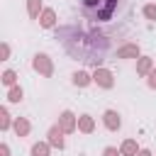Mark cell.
<instances>
[{
    "instance_id": "1",
    "label": "cell",
    "mask_w": 156,
    "mask_h": 156,
    "mask_svg": "<svg viewBox=\"0 0 156 156\" xmlns=\"http://www.w3.org/2000/svg\"><path fill=\"white\" fill-rule=\"evenodd\" d=\"M117 10V0H83V15L88 20L105 22Z\"/></svg>"
},
{
    "instance_id": "17",
    "label": "cell",
    "mask_w": 156,
    "mask_h": 156,
    "mask_svg": "<svg viewBox=\"0 0 156 156\" xmlns=\"http://www.w3.org/2000/svg\"><path fill=\"white\" fill-rule=\"evenodd\" d=\"M20 98H22V90H17V88H15V90L10 93V100H12V102H17Z\"/></svg>"
},
{
    "instance_id": "3",
    "label": "cell",
    "mask_w": 156,
    "mask_h": 156,
    "mask_svg": "<svg viewBox=\"0 0 156 156\" xmlns=\"http://www.w3.org/2000/svg\"><path fill=\"white\" fill-rule=\"evenodd\" d=\"M105 124H107L110 129H117V127H119V117H117V112L107 110V112H105Z\"/></svg>"
},
{
    "instance_id": "14",
    "label": "cell",
    "mask_w": 156,
    "mask_h": 156,
    "mask_svg": "<svg viewBox=\"0 0 156 156\" xmlns=\"http://www.w3.org/2000/svg\"><path fill=\"white\" fill-rule=\"evenodd\" d=\"M134 149H136V146H134V141H124V146H122V151H124V154H134Z\"/></svg>"
},
{
    "instance_id": "15",
    "label": "cell",
    "mask_w": 156,
    "mask_h": 156,
    "mask_svg": "<svg viewBox=\"0 0 156 156\" xmlns=\"http://www.w3.org/2000/svg\"><path fill=\"white\" fill-rule=\"evenodd\" d=\"M32 154H34V156H46V146H39V144H37V146L32 149Z\"/></svg>"
},
{
    "instance_id": "6",
    "label": "cell",
    "mask_w": 156,
    "mask_h": 156,
    "mask_svg": "<svg viewBox=\"0 0 156 156\" xmlns=\"http://www.w3.org/2000/svg\"><path fill=\"white\" fill-rule=\"evenodd\" d=\"M49 136H51V144H54V146H58V149L63 146V139H61V132H58V129H51Z\"/></svg>"
},
{
    "instance_id": "9",
    "label": "cell",
    "mask_w": 156,
    "mask_h": 156,
    "mask_svg": "<svg viewBox=\"0 0 156 156\" xmlns=\"http://www.w3.org/2000/svg\"><path fill=\"white\" fill-rule=\"evenodd\" d=\"M80 129L90 132V129H93V119H90V117H83V119H80Z\"/></svg>"
},
{
    "instance_id": "20",
    "label": "cell",
    "mask_w": 156,
    "mask_h": 156,
    "mask_svg": "<svg viewBox=\"0 0 156 156\" xmlns=\"http://www.w3.org/2000/svg\"><path fill=\"white\" fill-rule=\"evenodd\" d=\"M105 156H117V151L115 149H105Z\"/></svg>"
},
{
    "instance_id": "4",
    "label": "cell",
    "mask_w": 156,
    "mask_h": 156,
    "mask_svg": "<svg viewBox=\"0 0 156 156\" xmlns=\"http://www.w3.org/2000/svg\"><path fill=\"white\" fill-rule=\"evenodd\" d=\"M34 66H37V68H41L44 73H51V66H49V61H46V56H44V54H41V56H37Z\"/></svg>"
},
{
    "instance_id": "16",
    "label": "cell",
    "mask_w": 156,
    "mask_h": 156,
    "mask_svg": "<svg viewBox=\"0 0 156 156\" xmlns=\"http://www.w3.org/2000/svg\"><path fill=\"white\" fill-rule=\"evenodd\" d=\"M2 80H5L7 85H12V83H15V73H12V71H7V73L2 76Z\"/></svg>"
},
{
    "instance_id": "21",
    "label": "cell",
    "mask_w": 156,
    "mask_h": 156,
    "mask_svg": "<svg viewBox=\"0 0 156 156\" xmlns=\"http://www.w3.org/2000/svg\"><path fill=\"white\" fill-rule=\"evenodd\" d=\"M139 156H149V154H146V151H141V154H139Z\"/></svg>"
},
{
    "instance_id": "8",
    "label": "cell",
    "mask_w": 156,
    "mask_h": 156,
    "mask_svg": "<svg viewBox=\"0 0 156 156\" xmlns=\"http://www.w3.org/2000/svg\"><path fill=\"white\" fill-rule=\"evenodd\" d=\"M73 80H76V85H85V83H88V76H85V73H76Z\"/></svg>"
},
{
    "instance_id": "5",
    "label": "cell",
    "mask_w": 156,
    "mask_h": 156,
    "mask_svg": "<svg viewBox=\"0 0 156 156\" xmlns=\"http://www.w3.org/2000/svg\"><path fill=\"white\" fill-rule=\"evenodd\" d=\"M61 127H63L66 132L73 129V115H71V112H63V115H61Z\"/></svg>"
},
{
    "instance_id": "18",
    "label": "cell",
    "mask_w": 156,
    "mask_h": 156,
    "mask_svg": "<svg viewBox=\"0 0 156 156\" xmlns=\"http://www.w3.org/2000/svg\"><path fill=\"white\" fill-rule=\"evenodd\" d=\"M146 68H149V61H146V58H144V61H141V63H139V71H146Z\"/></svg>"
},
{
    "instance_id": "19",
    "label": "cell",
    "mask_w": 156,
    "mask_h": 156,
    "mask_svg": "<svg viewBox=\"0 0 156 156\" xmlns=\"http://www.w3.org/2000/svg\"><path fill=\"white\" fill-rule=\"evenodd\" d=\"M149 85H151V88H156V71L151 73V80H149Z\"/></svg>"
},
{
    "instance_id": "13",
    "label": "cell",
    "mask_w": 156,
    "mask_h": 156,
    "mask_svg": "<svg viewBox=\"0 0 156 156\" xmlns=\"http://www.w3.org/2000/svg\"><path fill=\"white\" fill-rule=\"evenodd\" d=\"M134 54H136V49H134V46H124V49L119 51V56H134Z\"/></svg>"
},
{
    "instance_id": "2",
    "label": "cell",
    "mask_w": 156,
    "mask_h": 156,
    "mask_svg": "<svg viewBox=\"0 0 156 156\" xmlns=\"http://www.w3.org/2000/svg\"><path fill=\"white\" fill-rule=\"evenodd\" d=\"M95 83H100L102 88H110V85H112V76H110L107 71H98V73H95Z\"/></svg>"
},
{
    "instance_id": "7",
    "label": "cell",
    "mask_w": 156,
    "mask_h": 156,
    "mask_svg": "<svg viewBox=\"0 0 156 156\" xmlns=\"http://www.w3.org/2000/svg\"><path fill=\"white\" fill-rule=\"evenodd\" d=\"M41 24H44V27H51V24H54V12H51V10H46V12H44Z\"/></svg>"
},
{
    "instance_id": "11",
    "label": "cell",
    "mask_w": 156,
    "mask_h": 156,
    "mask_svg": "<svg viewBox=\"0 0 156 156\" xmlns=\"http://www.w3.org/2000/svg\"><path fill=\"white\" fill-rule=\"evenodd\" d=\"M37 10H39V0H29V15L37 17Z\"/></svg>"
},
{
    "instance_id": "12",
    "label": "cell",
    "mask_w": 156,
    "mask_h": 156,
    "mask_svg": "<svg viewBox=\"0 0 156 156\" xmlns=\"http://www.w3.org/2000/svg\"><path fill=\"white\" fill-rule=\"evenodd\" d=\"M144 15H146V17H151V20H156V5H149V7H144Z\"/></svg>"
},
{
    "instance_id": "10",
    "label": "cell",
    "mask_w": 156,
    "mask_h": 156,
    "mask_svg": "<svg viewBox=\"0 0 156 156\" xmlns=\"http://www.w3.org/2000/svg\"><path fill=\"white\" fill-rule=\"evenodd\" d=\"M15 129H17V134H27L29 124H27V122H17V124H15Z\"/></svg>"
}]
</instances>
